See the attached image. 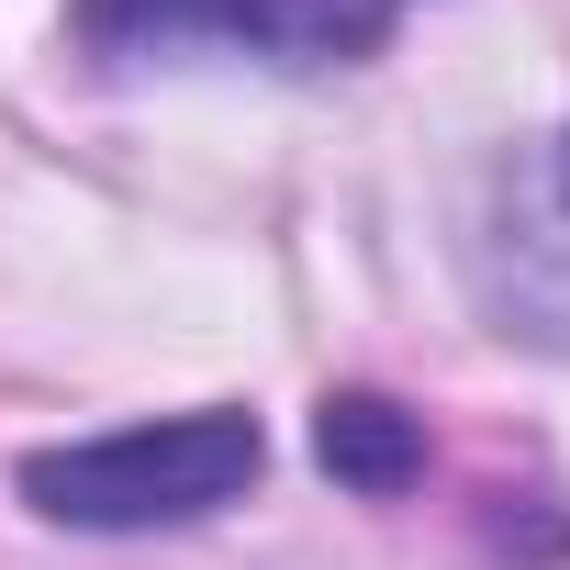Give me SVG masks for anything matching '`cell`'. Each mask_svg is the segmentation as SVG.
I'll use <instances>...</instances> for the list:
<instances>
[{
	"instance_id": "cell-1",
	"label": "cell",
	"mask_w": 570,
	"mask_h": 570,
	"mask_svg": "<svg viewBox=\"0 0 570 570\" xmlns=\"http://www.w3.org/2000/svg\"><path fill=\"white\" fill-rule=\"evenodd\" d=\"M257 470H268L257 414L202 403V414H157V425L79 436V448H35L23 459V503L46 525H79V537H157V525L224 514Z\"/></svg>"
},
{
	"instance_id": "cell-2",
	"label": "cell",
	"mask_w": 570,
	"mask_h": 570,
	"mask_svg": "<svg viewBox=\"0 0 570 570\" xmlns=\"http://www.w3.org/2000/svg\"><path fill=\"white\" fill-rule=\"evenodd\" d=\"M403 12L414 0H68V35L101 68L190 57V46L279 57V68H336V57H370Z\"/></svg>"
},
{
	"instance_id": "cell-3",
	"label": "cell",
	"mask_w": 570,
	"mask_h": 570,
	"mask_svg": "<svg viewBox=\"0 0 570 570\" xmlns=\"http://www.w3.org/2000/svg\"><path fill=\"white\" fill-rule=\"evenodd\" d=\"M470 292H481L492 336L570 347V124L492 168L481 224H470Z\"/></svg>"
},
{
	"instance_id": "cell-4",
	"label": "cell",
	"mask_w": 570,
	"mask_h": 570,
	"mask_svg": "<svg viewBox=\"0 0 570 570\" xmlns=\"http://www.w3.org/2000/svg\"><path fill=\"white\" fill-rule=\"evenodd\" d=\"M314 459L347 481V492H403L425 470V425L392 403V392H325L314 414Z\"/></svg>"
}]
</instances>
